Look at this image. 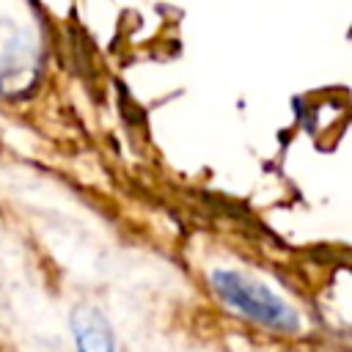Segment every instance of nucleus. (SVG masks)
I'll return each instance as SVG.
<instances>
[{
  "label": "nucleus",
  "mask_w": 352,
  "mask_h": 352,
  "mask_svg": "<svg viewBox=\"0 0 352 352\" xmlns=\"http://www.w3.org/2000/svg\"><path fill=\"white\" fill-rule=\"evenodd\" d=\"M209 286L226 308L256 322L258 327H267L272 333L300 330V314L294 311V305H289L278 292L248 272L217 267L209 272Z\"/></svg>",
  "instance_id": "obj_1"
},
{
  "label": "nucleus",
  "mask_w": 352,
  "mask_h": 352,
  "mask_svg": "<svg viewBox=\"0 0 352 352\" xmlns=\"http://www.w3.org/2000/svg\"><path fill=\"white\" fill-rule=\"evenodd\" d=\"M72 336L77 352H116L113 327L94 305H80L72 311Z\"/></svg>",
  "instance_id": "obj_2"
}]
</instances>
